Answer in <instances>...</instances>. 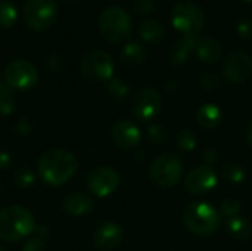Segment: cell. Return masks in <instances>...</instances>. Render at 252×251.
<instances>
[{
	"instance_id": "33",
	"label": "cell",
	"mask_w": 252,
	"mask_h": 251,
	"mask_svg": "<svg viewBox=\"0 0 252 251\" xmlns=\"http://www.w3.org/2000/svg\"><path fill=\"white\" fill-rule=\"evenodd\" d=\"M236 33L238 36L245 40V41H251L252 40V21L251 19H242L238 22L236 25Z\"/></svg>"
},
{
	"instance_id": "31",
	"label": "cell",
	"mask_w": 252,
	"mask_h": 251,
	"mask_svg": "<svg viewBox=\"0 0 252 251\" xmlns=\"http://www.w3.org/2000/svg\"><path fill=\"white\" fill-rule=\"evenodd\" d=\"M201 87L207 92H213L216 89H219L220 86V77L217 74H213V72H208V74H204L201 77Z\"/></svg>"
},
{
	"instance_id": "25",
	"label": "cell",
	"mask_w": 252,
	"mask_h": 251,
	"mask_svg": "<svg viewBox=\"0 0 252 251\" xmlns=\"http://www.w3.org/2000/svg\"><path fill=\"white\" fill-rule=\"evenodd\" d=\"M18 19V10L13 3L0 0V28L12 27Z\"/></svg>"
},
{
	"instance_id": "13",
	"label": "cell",
	"mask_w": 252,
	"mask_h": 251,
	"mask_svg": "<svg viewBox=\"0 0 252 251\" xmlns=\"http://www.w3.org/2000/svg\"><path fill=\"white\" fill-rule=\"evenodd\" d=\"M217 173L211 166H199L195 170H192L185 179L186 189L195 195L211 192L217 186Z\"/></svg>"
},
{
	"instance_id": "21",
	"label": "cell",
	"mask_w": 252,
	"mask_h": 251,
	"mask_svg": "<svg viewBox=\"0 0 252 251\" xmlns=\"http://www.w3.org/2000/svg\"><path fill=\"white\" fill-rule=\"evenodd\" d=\"M120 59L126 67H137L146 61V49L137 41H130L123 47Z\"/></svg>"
},
{
	"instance_id": "5",
	"label": "cell",
	"mask_w": 252,
	"mask_h": 251,
	"mask_svg": "<svg viewBox=\"0 0 252 251\" xmlns=\"http://www.w3.org/2000/svg\"><path fill=\"white\" fill-rule=\"evenodd\" d=\"M58 18L55 0H27L22 9V19L32 31L41 33L50 28Z\"/></svg>"
},
{
	"instance_id": "3",
	"label": "cell",
	"mask_w": 252,
	"mask_h": 251,
	"mask_svg": "<svg viewBox=\"0 0 252 251\" xmlns=\"http://www.w3.org/2000/svg\"><path fill=\"white\" fill-rule=\"evenodd\" d=\"M183 222L186 228L199 237H210L221 225V213L210 203L195 201L185 207Z\"/></svg>"
},
{
	"instance_id": "30",
	"label": "cell",
	"mask_w": 252,
	"mask_h": 251,
	"mask_svg": "<svg viewBox=\"0 0 252 251\" xmlns=\"http://www.w3.org/2000/svg\"><path fill=\"white\" fill-rule=\"evenodd\" d=\"M241 210H242L241 203H239L238 200H233V198L226 200V201H223V204H221V216H226V217H229V219L236 217V216L241 213Z\"/></svg>"
},
{
	"instance_id": "19",
	"label": "cell",
	"mask_w": 252,
	"mask_h": 251,
	"mask_svg": "<svg viewBox=\"0 0 252 251\" xmlns=\"http://www.w3.org/2000/svg\"><path fill=\"white\" fill-rule=\"evenodd\" d=\"M223 120V112L216 104H204L196 111V123L207 130H213L220 126Z\"/></svg>"
},
{
	"instance_id": "39",
	"label": "cell",
	"mask_w": 252,
	"mask_h": 251,
	"mask_svg": "<svg viewBox=\"0 0 252 251\" xmlns=\"http://www.w3.org/2000/svg\"><path fill=\"white\" fill-rule=\"evenodd\" d=\"M68 1H77V0H68Z\"/></svg>"
},
{
	"instance_id": "35",
	"label": "cell",
	"mask_w": 252,
	"mask_h": 251,
	"mask_svg": "<svg viewBox=\"0 0 252 251\" xmlns=\"http://www.w3.org/2000/svg\"><path fill=\"white\" fill-rule=\"evenodd\" d=\"M47 65H49V68L52 71H56L61 67V56H59V53H56V52L50 53V56L47 58Z\"/></svg>"
},
{
	"instance_id": "1",
	"label": "cell",
	"mask_w": 252,
	"mask_h": 251,
	"mask_svg": "<svg viewBox=\"0 0 252 251\" xmlns=\"http://www.w3.org/2000/svg\"><path fill=\"white\" fill-rule=\"evenodd\" d=\"M78 170V160L66 149L46 151L37 164L38 176L52 186H62L69 182Z\"/></svg>"
},
{
	"instance_id": "9",
	"label": "cell",
	"mask_w": 252,
	"mask_h": 251,
	"mask_svg": "<svg viewBox=\"0 0 252 251\" xmlns=\"http://www.w3.org/2000/svg\"><path fill=\"white\" fill-rule=\"evenodd\" d=\"M6 84L18 90H30L38 83V70L27 59H13L4 70Z\"/></svg>"
},
{
	"instance_id": "16",
	"label": "cell",
	"mask_w": 252,
	"mask_h": 251,
	"mask_svg": "<svg viewBox=\"0 0 252 251\" xmlns=\"http://www.w3.org/2000/svg\"><path fill=\"white\" fill-rule=\"evenodd\" d=\"M63 210L74 216V217H80V216H86L89 215L93 207H94V203L93 200L87 195V194H83V192H72V194H68L65 198H63Z\"/></svg>"
},
{
	"instance_id": "6",
	"label": "cell",
	"mask_w": 252,
	"mask_h": 251,
	"mask_svg": "<svg viewBox=\"0 0 252 251\" xmlns=\"http://www.w3.org/2000/svg\"><path fill=\"white\" fill-rule=\"evenodd\" d=\"M183 175V163L173 154H162L149 166V179L162 188L174 186L180 182Z\"/></svg>"
},
{
	"instance_id": "23",
	"label": "cell",
	"mask_w": 252,
	"mask_h": 251,
	"mask_svg": "<svg viewBox=\"0 0 252 251\" xmlns=\"http://www.w3.org/2000/svg\"><path fill=\"white\" fill-rule=\"evenodd\" d=\"M106 89H108L109 95L118 102L127 101V98L130 95V87L123 80H120L117 77H112L106 81Z\"/></svg>"
},
{
	"instance_id": "4",
	"label": "cell",
	"mask_w": 252,
	"mask_h": 251,
	"mask_svg": "<svg viewBox=\"0 0 252 251\" xmlns=\"http://www.w3.org/2000/svg\"><path fill=\"white\" fill-rule=\"evenodd\" d=\"M97 27L103 38L111 43H120L131 34L133 21L123 7L109 6L100 12Z\"/></svg>"
},
{
	"instance_id": "11",
	"label": "cell",
	"mask_w": 252,
	"mask_h": 251,
	"mask_svg": "<svg viewBox=\"0 0 252 251\" xmlns=\"http://www.w3.org/2000/svg\"><path fill=\"white\" fill-rule=\"evenodd\" d=\"M162 99L158 90L152 87L140 89L133 99V114L140 121L155 120L161 111Z\"/></svg>"
},
{
	"instance_id": "28",
	"label": "cell",
	"mask_w": 252,
	"mask_h": 251,
	"mask_svg": "<svg viewBox=\"0 0 252 251\" xmlns=\"http://www.w3.org/2000/svg\"><path fill=\"white\" fill-rule=\"evenodd\" d=\"M176 142H177L179 149H182L185 152H190L196 146V136H195V133L192 130L186 129V130H182L177 135V141Z\"/></svg>"
},
{
	"instance_id": "2",
	"label": "cell",
	"mask_w": 252,
	"mask_h": 251,
	"mask_svg": "<svg viewBox=\"0 0 252 251\" xmlns=\"http://www.w3.org/2000/svg\"><path fill=\"white\" fill-rule=\"evenodd\" d=\"M32 213L22 206H7L0 210V240L19 241L31 237L35 231Z\"/></svg>"
},
{
	"instance_id": "41",
	"label": "cell",
	"mask_w": 252,
	"mask_h": 251,
	"mask_svg": "<svg viewBox=\"0 0 252 251\" xmlns=\"http://www.w3.org/2000/svg\"><path fill=\"white\" fill-rule=\"evenodd\" d=\"M0 84H1V83H0Z\"/></svg>"
},
{
	"instance_id": "32",
	"label": "cell",
	"mask_w": 252,
	"mask_h": 251,
	"mask_svg": "<svg viewBox=\"0 0 252 251\" xmlns=\"http://www.w3.org/2000/svg\"><path fill=\"white\" fill-rule=\"evenodd\" d=\"M148 136H149V141H151L152 143H155V145H161V143H164V141H165V138H167V133H165V130H164V127H162V126H159V124H154V126H151V127H149V130H148Z\"/></svg>"
},
{
	"instance_id": "12",
	"label": "cell",
	"mask_w": 252,
	"mask_h": 251,
	"mask_svg": "<svg viewBox=\"0 0 252 251\" xmlns=\"http://www.w3.org/2000/svg\"><path fill=\"white\" fill-rule=\"evenodd\" d=\"M223 71L230 83L242 84L252 75V58L242 50H236L227 56Z\"/></svg>"
},
{
	"instance_id": "20",
	"label": "cell",
	"mask_w": 252,
	"mask_h": 251,
	"mask_svg": "<svg viewBox=\"0 0 252 251\" xmlns=\"http://www.w3.org/2000/svg\"><path fill=\"white\" fill-rule=\"evenodd\" d=\"M165 27L157 19H146L139 25V36L148 44H159L165 38Z\"/></svg>"
},
{
	"instance_id": "36",
	"label": "cell",
	"mask_w": 252,
	"mask_h": 251,
	"mask_svg": "<svg viewBox=\"0 0 252 251\" xmlns=\"http://www.w3.org/2000/svg\"><path fill=\"white\" fill-rule=\"evenodd\" d=\"M10 163H12L10 155H9L7 152H4V151H0V169H1V170L7 169V167L10 166Z\"/></svg>"
},
{
	"instance_id": "22",
	"label": "cell",
	"mask_w": 252,
	"mask_h": 251,
	"mask_svg": "<svg viewBox=\"0 0 252 251\" xmlns=\"http://www.w3.org/2000/svg\"><path fill=\"white\" fill-rule=\"evenodd\" d=\"M226 231L233 240L245 241L252 235V223L250 220H247L245 217L236 216V217H232L227 220Z\"/></svg>"
},
{
	"instance_id": "10",
	"label": "cell",
	"mask_w": 252,
	"mask_h": 251,
	"mask_svg": "<svg viewBox=\"0 0 252 251\" xmlns=\"http://www.w3.org/2000/svg\"><path fill=\"white\" fill-rule=\"evenodd\" d=\"M86 183L93 195L105 198L114 194L120 186V175L112 167L100 166L89 173Z\"/></svg>"
},
{
	"instance_id": "17",
	"label": "cell",
	"mask_w": 252,
	"mask_h": 251,
	"mask_svg": "<svg viewBox=\"0 0 252 251\" xmlns=\"http://www.w3.org/2000/svg\"><path fill=\"white\" fill-rule=\"evenodd\" d=\"M198 36H183L180 40H177L171 50H170V61L174 64V65H182L185 64L190 55L196 50V44H198Z\"/></svg>"
},
{
	"instance_id": "40",
	"label": "cell",
	"mask_w": 252,
	"mask_h": 251,
	"mask_svg": "<svg viewBox=\"0 0 252 251\" xmlns=\"http://www.w3.org/2000/svg\"><path fill=\"white\" fill-rule=\"evenodd\" d=\"M245 1H251V0H245Z\"/></svg>"
},
{
	"instance_id": "8",
	"label": "cell",
	"mask_w": 252,
	"mask_h": 251,
	"mask_svg": "<svg viewBox=\"0 0 252 251\" xmlns=\"http://www.w3.org/2000/svg\"><path fill=\"white\" fill-rule=\"evenodd\" d=\"M171 24L183 36H198L205 25V16L201 7L193 3H179L171 10Z\"/></svg>"
},
{
	"instance_id": "14",
	"label": "cell",
	"mask_w": 252,
	"mask_h": 251,
	"mask_svg": "<svg viewBox=\"0 0 252 251\" xmlns=\"http://www.w3.org/2000/svg\"><path fill=\"white\" fill-rule=\"evenodd\" d=\"M124 238V231L118 223L106 222L102 223L93 235V244L97 250L112 251L115 250Z\"/></svg>"
},
{
	"instance_id": "7",
	"label": "cell",
	"mask_w": 252,
	"mask_h": 251,
	"mask_svg": "<svg viewBox=\"0 0 252 251\" xmlns=\"http://www.w3.org/2000/svg\"><path fill=\"white\" fill-rule=\"evenodd\" d=\"M80 71L89 81H108L114 77V59L105 50H90L87 52L81 62Z\"/></svg>"
},
{
	"instance_id": "38",
	"label": "cell",
	"mask_w": 252,
	"mask_h": 251,
	"mask_svg": "<svg viewBox=\"0 0 252 251\" xmlns=\"http://www.w3.org/2000/svg\"><path fill=\"white\" fill-rule=\"evenodd\" d=\"M0 251H4V250H3V247H1V246H0Z\"/></svg>"
},
{
	"instance_id": "37",
	"label": "cell",
	"mask_w": 252,
	"mask_h": 251,
	"mask_svg": "<svg viewBox=\"0 0 252 251\" xmlns=\"http://www.w3.org/2000/svg\"><path fill=\"white\" fill-rule=\"evenodd\" d=\"M247 141L252 146V121L248 124V129H247Z\"/></svg>"
},
{
	"instance_id": "27",
	"label": "cell",
	"mask_w": 252,
	"mask_h": 251,
	"mask_svg": "<svg viewBox=\"0 0 252 251\" xmlns=\"http://www.w3.org/2000/svg\"><path fill=\"white\" fill-rule=\"evenodd\" d=\"M15 183L22 189H30L35 183V175L31 169L22 167L15 173Z\"/></svg>"
},
{
	"instance_id": "34",
	"label": "cell",
	"mask_w": 252,
	"mask_h": 251,
	"mask_svg": "<svg viewBox=\"0 0 252 251\" xmlns=\"http://www.w3.org/2000/svg\"><path fill=\"white\" fill-rule=\"evenodd\" d=\"M134 10L139 15H148L155 9V0H134Z\"/></svg>"
},
{
	"instance_id": "18",
	"label": "cell",
	"mask_w": 252,
	"mask_h": 251,
	"mask_svg": "<svg viewBox=\"0 0 252 251\" xmlns=\"http://www.w3.org/2000/svg\"><path fill=\"white\" fill-rule=\"evenodd\" d=\"M195 53L202 62L214 64L221 58L223 47H221V43L217 38H214L211 36H205V37L198 40Z\"/></svg>"
},
{
	"instance_id": "24",
	"label": "cell",
	"mask_w": 252,
	"mask_h": 251,
	"mask_svg": "<svg viewBox=\"0 0 252 251\" xmlns=\"http://www.w3.org/2000/svg\"><path fill=\"white\" fill-rule=\"evenodd\" d=\"M15 93L7 84H0V115H9L15 109Z\"/></svg>"
},
{
	"instance_id": "15",
	"label": "cell",
	"mask_w": 252,
	"mask_h": 251,
	"mask_svg": "<svg viewBox=\"0 0 252 251\" xmlns=\"http://www.w3.org/2000/svg\"><path fill=\"white\" fill-rule=\"evenodd\" d=\"M112 139L123 149H133L142 141L140 129L130 120H120L112 127Z\"/></svg>"
},
{
	"instance_id": "29",
	"label": "cell",
	"mask_w": 252,
	"mask_h": 251,
	"mask_svg": "<svg viewBox=\"0 0 252 251\" xmlns=\"http://www.w3.org/2000/svg\"><path fill=\"white\" fill-rule=\"evenodd\" d=\"M224 178L232 183H242L247 179V172L239 164H227L224 167Z\"/></svg>"
},
{
	"instance_id": "26",
	"label": "cell",
	"mask_w": 252,
	"mask_h": 251,
	"mask_svg": "<svg viewBox=\"0 0 252 251\" xmlns=\"http://www.w3.org/2000/svg\"><path fill=\"white\" fill-rule=\"evenodd\" d=\"M47 237H49V231L46 228H35L34 234L25 243L24 251H44Z\"/></svg>"
}]
</instances>
